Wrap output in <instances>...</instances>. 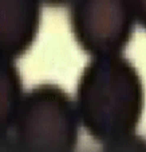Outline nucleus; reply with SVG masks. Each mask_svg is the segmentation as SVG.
Wrapping results in <instances>:
<instances>
[{
  "instance_id": "nucleus-1",
  "label": "nucleus",
  "mask_w": 146,
  "mask_h": 152,
  "mask_svg": "<svg viewBox=\"0 0 146 152\" xmlns=\"http://www.w3.org/2000/svg\"><path fill=\"white\" fill-rule=\"evenodd\" d=\"M75 105L80 125L100 144L137 133L145 109V86L122 54L91 58L79 74Z\"/></svg>"
},
{
  "instance_id": "nucleus-2",
  "label": "nucleus",
  "mask_w": 146,
  "mask_h": 152,
  "mask_svg": "<svg viewBox=\"0 0 146 152\" xmlns=\"http://www.w3.org/2000/svg\"><path fill=\"white\" fill-rule=\"evenodd\" d=\"M82 128L75 101L55 83H40L20 104L11 135L23 152H75Z\"/></svg>"
},
{
  "instance_id": "nucleus-3",
  "label": "nucleus",
  "mask_w": 146,
  "mask_h": 152,
  "mask_svg": "<svg viewBox=\"0 0 146 152\" xmlns=\"http://www.w3.org/2000/svg\"><path fill=\"white\" fill-rule=\"evenodd\" d=\"M70 28L91 58L119 55L133 37L135 16L130 0H71Z\"/></svg>"
},
{
  "instance_id": "nucleus-4",
  "label": "nucleus",
  "mask_w": 146,
  "mask_h": 152,
  "mask_svg": "<svg viewBox=\"0 0 146 152\" xmlns=\"http://www.w3.org/2000/svg\"><path fill=\"white\" fill-rule=\"evenodd\" d=\"M42 0H0V57L24 55L35 43L42 20Z\"/></svg>"
},
{
  "instance_id": "nucleus-5",
  "label": "nucleus",
  "mask_w": 146,
  "mask_h": 152,
  "mask_svg": "<svg viewBox=\"0 0 146 152\" xmlns=\"http://www.w3.org/2000/svg\"><path fill=\"white\" fill-rule=\"evenodd\" d=\"M23 97V81L15 61L0 57V135L11 132Z\"/></svg>"
},
{
  "instance_id": "nucleus-6",
  "label": "nucleus",
  "mask_w": 146,
  "mask_h": 152,
  "mask_svg": "<svg viewBox=\"0 0 146 152\" xmlns=\"http://www.w3.org/2000/svg\"><path fill=\"white\" fill-rule=\"evenodd\" d=\"M99 152H146V139L133 133L102 144Z\"/></svg>"
},
{
  "instance_id": "nucleus-7",
  "label": "nucleus",
  "mask_w": 146,
  "mask_h": 152,
  "mask_svg": "<svg viewBox=\"0 0 146 152\" xmlns=\"http://www.w3.org/2000/svg\"><path fill=\"white\" fill-rule=\"evenodd\" d=\"M134 11L135 22L146 31V0H130Z\"/></svg>"
},
{
  "instance_id": "nucleus-8",
  "label": "nucleus",
  "mask_w": 146,
  "mask_h": 152,
  "mask_svg": "<svg viewBox=\"0 0 146 152\" xmlns=\"http://www.w3.org/2000/svg\"><path fill=\"white\" fill-rule=\"evenodd\" d=\"M0 152H23L11 133L0 135Z\"/></svg>"
},
{
  "instance_id": "nucleus-9",
  "label": "nucleus",
  "mask_w": 146,
  "mask_h": 152,
  "mask_svg": "<svg viewBox=\"0 0 146 152\" xmlns=\"http://www.w3.org/2000/svg\"><path fill=\"white\" fill-rule=\"evenodd\" d=\"M43 4H47V6H54V7H60V6H66V4H70L71 0H42Z\"/></svg>"
}]
</instances>
